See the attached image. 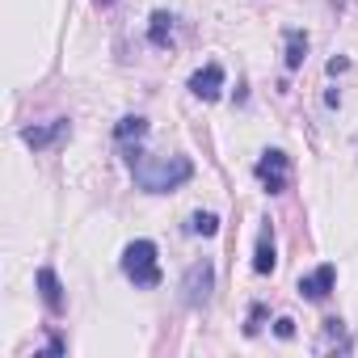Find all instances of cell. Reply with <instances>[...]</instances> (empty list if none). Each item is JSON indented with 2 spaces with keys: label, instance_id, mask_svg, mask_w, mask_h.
Returning a JSON list of instances; mask_svg holds the SVG:
<instances>
[{
  "label": "cell",
  "instance_id": "5",
  "mask_svg": "<svg viewBox=\"0 0 358 358\" xmlns=\"http://www.w3.org/2000/svg\"><path fill=\"white\" fill-rule=\"evenodd\" d=\"M190 93H194V97H203V101H215V97L224 93V68H220V64L199 68V72L190 76Z\"/></svg>",
  "mask_w": 358,
  "mask_h": 358
},
{
  "label": "cell",
  "instance_id": "10",
  "mask_svg": "<svg viewBox=\"0 0 358 358\" xmlns=\"http://www.w3.org/2000/svg\"><path fill=\"white\" fill-rule=\"evenodd\" d=\"M148 135V118H139V114H127L118 127H114V139L122 143V148H131V143H139Z\"/></svg>",
  "mask_w": 358,
  "mask_h": 358
},
{
  "label": "cell",
  "instance_id": "1",
  "mask_svg": "<svg viewBox=\"0 0 358 358\" xmlns=\"http://www.w3.org/2000/svg\"><path fill=\"white\" fill-rule=\"evenodd\" d=\"M131 164H135V182H139L148 194H169V190L186 186L190 177H194V164H190V156H182V152H173V156H139V160H131Z\"/></svg>",
  "mask_w": 358,
  "mask_h": 358
},
{
  "label": "cell",
  "instance_id": "13",
  "mask_svg": "<svg viewBox=\"0 0 358 358\" xmlns=\"http://www.w3.org/2000/svg\"><path fill=\"white\" fill-rule=\"evenodd\" d=\"M194 236H215L220 232V215H211V211H199V215H190V224H186Z\"/></svg>",
  "mask_w": 358,
  "mask_h": 358
},
{
  "label": "cell",
  "instance_id": "12",
  "mask_svg": "<svg viewBox=\"0 0 358 358\" xmlns=\"http://www.w3.org/2000/svg\"><path fill=\"white\" fill-rule=\"evenodd\" d=\"M308 59V34L303 30H287V68L295 72Z\"/></svg>",
  "mask_w": 358,
  "mask_h": 358
},
{
  "label": "cell",
  "instance_id": "7",
  "mask_svg": "<svg viewBox=\"0 0 358 358\" xmlns=\"http://www.w3.org/2000/svg\"><path fill=\"white\" fill-rule=\"evenodd\" d=\"M68 131H72V122H68V118H55V122H47V127H26L22 139H26L30 148H51V143L64 139Z\"/></svg>",
  "mask_w": 358,
  "mask_h": 358
},
{
  "label": "cell",
  "instance_id": "14",
  "mask_svg": "<svg viewBox=\"0 0 358 358\" xmlns=\"http://www.w3.org/2000/svg\"><path fill=\"white\" fill-rule=\"evenodd\" d=\"M274 333H278L282 341H287V337H295V320H291V316H278V320H274Z\"/></svg>",
  "mask_w": 358,
  "mask_h": 358
},
{
  "label": "cell",
  "instance_id": "3",
  "mask_svg": "<svg viewBox=\"0 0 358 358\" xmlns=\"http://www.w3.org/2000/svg\"><path fill=\"white\" fill-rule=\"evenodd\" d=\"M211 291H215V266L211 262H194L186 270V278H182V299L190 308H203L211 299Z\"/></svg>",
  "mask_w": 358,
  "mask_h": 358
},
{
  "label": "cell",
  "instance_id": "4",
  "mask_svg": "<svg viewBox=\"0 0 358 358\" xmlns=\"http://www.w3.org/2000/svg\"><path fill=\"white\" fill-rule=\"evenodd\" d=\"M257 182L266 186V194H282L287 190V182H291V164H287V156L278 152V148H270V152H262V160H257Z\"/></svg>",
  "mask_w": 358,
  "mask_h": 358
},
{
  "label": "cell",
  "instance_id": "9",
  "mask_svg": "<svg viewBox=\"0 0 358 358\" xmlns=\"http://www.w3.org/2000/svg\"><path fill=\"white\" fill-rule=\"evenodd\" d=\"M173 22H177L173 13L156 9V13H152V26H148V43H152V47H169V43H173Z\"/></svg>",
  "mask_w": 358,
  "mask_h": 358
},
{
  "label": "cell",
  "instance_id": "15",
  "mask_svg": "<svg viewBox=\"0 0 358 358\" xmlns=\"http://www.w3.org/2000/svg\"><path fill=\"white\" fill-rule=\"evenodd\" d=\"M93 5H97V9H110V5H114V0H93Z\"/></svg>",
  "mask_w": 358,
  "mask_h": 358
},
{
  "label": "cell",
  "instance_id": "11",
  "mask_svg": "<svg viewBox=\"0 0 358 358\" xmlns=\"http://www.w3.org/2000/svg\"><path fill=\"white\" fill-rule=\"evenodd\" d=\"M274 266H278V257H274V232L262 228V236H257V253H253V270H257V274H270Z\"/></svg>",
  "mask_w": 358,
  "mask_h": 358
},
{
  "label": "cell",
  "instance_id": "8",
  "mask_svg": "<svg viewBox=\"0 0 358 358\" xmlns=\"http://www.w3.org/2000/svg\"><path fill=\"white\" fill-rule=\"evenodd\" d=\"M38 291H43V303L59 316V312H64V282H59V274H55L51 266L38 270Z\"/></svg>",
  "mask_w": 358,
  "mask_h": 358
},
{
  "label": "cell",
  "instance_id": "2",
  "mask_svg": "<svg viewBox=\"0 0 358 358\" xmlns=\"http://www.w3.org/2000/svg\"><path fill=\"white\" fill-rule=\"evenodd\" d=\"M122 274L135 287H156L160 282V262H156V245L152 241H131L122 249Z\"/></svg>",
  "mask_w": 358,
  "mask_h": 358
},
{
  "label": "cell",
  "instance_id": "6",
  "mask_svg": "<svg viewBox=\"0 0 358 358\" xmlns=\"http://www.w3.org/2000/svg\"><path fill=\"white\" fill-rule=\"evenodd\" d=\"M333 282H337V270H333V266H320V270H312V274L299 278V295L312 299V303H320V299H329Z\"/></svg>",
  "mask_w": 358,
  "mask_h": 358
}]
</instances>
